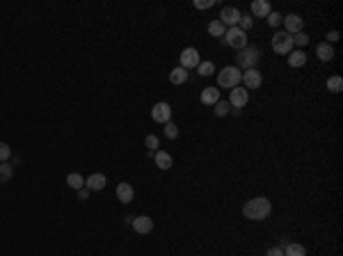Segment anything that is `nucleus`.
I'll return each instance as SVG.
<instances>
[{
  "mask_svg": "<svg viewBox=\"0 0 343 256\" xmlns=\"http://www.w3.org/2000/svg\"><path fill=\"white\" fill-rule=\"evenodd\" d=\"M270 213H272V204L270 199L265 197H254L243 206V215L247 220H254V222H261L265 217H270Z\"/></svg>",
  "mask_w": 343,
  "mask_h": 256,
  "instance_id": "nucleus-1",
  "label": "nucleus"
},
{
  "mask_svg": "<svg viewBox=\"0 0 343 256\" xmlns=\"http://www.w3.org/2000/svg\"><path fill=\"white\" fill-rule=\"evenodd\" d=\"M240 78H243V73L238 66H225L222 71L218 73V89H233V87L240 85Z\"/></svg>",
  "mask_w": 343,
  "mask_h": 256,
  "instance_id": "nucleus-2",
  "label": "nucleus"
},
{
  "mask_svg": "<svg viewBox=\"0 0 343 256\" xmlns=\"http://www.w3.org/2000/svg\"><path fill=\"white\" fill-rule=\"evenodd\" d=\"M258 57H261V51H258L257 46H245L243 51H238V55H236L238 69H245V71H247V69H254Z\"/></svg>",
  "mask_w": 343,
  "mask_h": 256,
  "instance_id": "nucleus-3",
  "label": "nucleus"
},
{
  "mask_svg": "<svg viewBox=\"0 0 343 256\" xmlns=\"http://www.w3.org/2000/svg\"><path fill=\"white\" fill-rule=\"evenodd\" d=\"M222 44H227V46L236 48V51H243L245 46H247V32H243L240 28H229L225 32V37H222Z\"/></svg>",
  "mask_w": 343,
  "mask_h": 256,
  "instance_id": "nucleus-4",
  "label": "nucleus"
},
{
  "mask_svg": "<svg viewBox=\"0 0 343 256\" xmlns=\"http://www.w3.org/2000/svg\"><path fill=\"white\" fill-rule=\"evenodd\" d=\"M272 48H275V53H279V55H288V53H293V37H290L288 32H275V37H272Z\"/></svg>",
  "mask_w": 343,
  "mask_h": 256,
  "instance_id": "nucleus-5",
  "label": "nucleus"
},
{
  "mask_svg": "<svg viewBox=\"0 0 343 256\" xmlns=\"http://www.w3.org/2000/svg\"><path fill=\"white\" fill-rule=\"evenodd\" d=\"M151 119L156 124H163L165 126L167 121H172V108L170 103H156L151 108Z\"/></svg>",
  "mask_w": 343,
  "mask_h": 256,
  "instance_id": "nucleus-6",
  "label": "nucleus"
},
{
  "mask_svg": "<svg viewBox=\"0 0 343 256\" xmlns=\"http://www.w3.org/2000/svg\"><path fill=\"white\" fill-rule=\"evenodd\" d=\"M247 101H250V92H247L245 87L238 85V87L231 89V94H229V105L231 108H238V110H240V108L247 105Z\"/></svg>",
  "mask_w": 343,
  "mask_h": 256,
  "instance_id": "nucleus-7",
  "label": "nucleus"
},
{
  "mask_svg": "<svg viewBox=\"0 0 343 256\" xmlns=\"http://www.w3.org/2000/svg\"><path fill=\"white\" fill-rule=\"evenodd\" d=\"M240 83L245 85V89H247V92H250V89H258V87L263 85V76H261L257 69H247V71L243 73Z\"/></svg>",
  "mask_w": 343,
  "mask_h": 256,
  "instance_id": "nucleus-8",
  "label": "nucleus"
},
{
  "mask_svg": "<svg viewBox=\"0 0 343 256\" xmlns=\"http://www.w3.org/2000/svg\"><path fill=\"white\" fill-rule=\"evenodd\" d=\"M240 16H243V14L238 12L236 7H222V12H220V23H222V26H229V28H236L238 26V21H240Z\"/></svg>",
  "mask_w": 343,
  "mask_h": 256,
  "instance_id": "nucleus-9",
  "label": "nucleus"
},
{
  "mask_svg": "<svg viewBox=\"0 0 343 256\" xmlns=\"http://www.w3.org/2000/svg\"><path fill=\"white\" fill-rule=\"evenodd\" d=\"M199 62H201V57H199L197 48H183V53H181V66H183L185 71L188 69H197Z\"/></svg>",
  "mask_w": 343,
  "mask_h": 256,
  "instance_id": "nucleus-10",
  "label": "nucleus"
},
{
  "mask_svg": "<svg viewBox=\"0 0 343 256\" xmlns=\"http://www.w3.org/2000/svg\"><path fill=\"white\" fill-rule=\"evenodd\" d=\"M106 183H108V178H106V174H101V171H96V174H89V176L85 178V188L89 192L103 190V188H106Z\"/></svg>",
  "mask_w": 343,
  "mask_h": 256,
  "instance_id": "nucleus-11",
  "label": "nucleus"
},
{
  "mask_svg": "<svg viewBox=\"0 0 343 256\" xmlns=\"http://www.w3.org/2000/svg\"><path fill=\"white\" fill-rule=\"evenodd\" d=\"M286 26V30L284 32H288L290 37L293 34H297V32H302V28H304V21L297 16V14H288V16H284V21H282Z\"/></svg>",
  "mask_w": 343,
  "mask_h": 256,
  "instance_id": "nucleus-12",
  "label": "nucleus"
},
{
  "mask_svg": "<svg viewBox=\"0 0 343 256\" xmlns=\"http://www.w3.org/2000/svg\"><path fill=\"white\" fill-rule=\"evenodd\" d=\"M133 229L138 231V233H151L153 231V220L146 215H140V217H133Z\"/></svg>",
  "mask_w": 343,
  "mask_h": 256,
  "instance_id": "nucleus-13",
  "label": "nucleus"
},
{
  "mask_svg": "<svg viewBox=\"0 0 343 256\" xmlns=\"http://www.w3.org/2000/svg\"><path fill=\"white\" fill-rule=\"evenodd\" d=\"M133 197H135V190H133L131 183H119L117 185V199L121 204H131Z\"/></svg>",
  "mask_w": 343,
  "mask_h": 256,
  "instance_id": "nucleus-14",
  "label": "nucleus"
},
{
  "mask_svg": "<svg viewBox=\"0 0 343 256\" xmlns=\"http://www.w3.org/2000/svg\"><path fill=\"white\" fill-rule=\"evenodd\" d=\"M272 9H270V2L268 0H254L252 2V16H257V19H263L268 16Z\"/></svg>",
  "mask_w": 343,
  "mask_h": 256,
  "instance_id": "nucleus-15",
  "label": "nucleus"
},
{
  "mask_svg": "<svg viewBox=\"0 0 343 256\" xmlns=\"http://www.w3.org/2000/svg\"><path fill=\"white\" fill-rule=\"evenodd\" d=\"M218 101H220L218 87H206V89H201V103L204 105H215Z\"/></svg>",
  "mask_w": 343,
  "mask_h": 256,
  "instance_id": "nucleus-16",
  "label": "nucleus"
},
{
  "mask_svg": "<svg viewBox=\"0 0 343 256\" xmlns=\"http://www.w3.org/2000/svg\"><path fill=\"white\" fill-rule=\"evenodd\" d=\"M153 163H156L158 170H170L172 165H174V160H172V156L167 151H156L153 153Z\"/></svg>",
  "mask_w": 343,
  "mask_h": 256,
  "instance_id": "nucleus-17",
  "label": "nucleus"
},
{
  "mask_svg": "<svg viewBox=\"0 0 343 256\" xmlns=\"http://www.w3.org/2000/svg\"><path fill=\"white\" fill-rule=\"evenodd\" d=\"M316 55H318V59H320V62H330L332 57H334V48L330 46V44H318L316 46Z\"/></svg>",
  "mask_w": 343,
  "mask_h": 256,
  "instance_id": "nucleus-18",
  "label": "nucleus"
},
{
  "mask_svg": "<svg viewBox=\"0 0 343 256\" xmlns=\"http://www.w3.org/2000/svg\"><path fill=\"white\" fill-rule=\"evenodd\" d=\"M185 80H188V71H185L183 66H176V69H172L170 71V83L172 85H183Z\"/></svg>",
  "mask_w": 343,
  "mask_h": 256,
  "instance_id": "nucleus-19",
  "label": "nucleus"
},
{
  "mask_svg": "<svg viewBox=\"0 0 343 256\" xmlns=\"http://www.w3.org/2000/svg\"><path fill=\"white\" fill-rule=\"evenodd\" d=\"M288 64L293 69H300V66L307 64V53L304 51H293V55H288Z\"/></svg>",
  "mask_w": 343,
  "mask_h": 256,
  "instance_id": "nucleus-20",
  "label": "nucleus"
},
{
  "mask_svg": "<svg viewBox=\"0 0 343 256\" xmlns=\"http://www.w3.org/2000/svg\"><path fill=\"white\" fill-rule=\"evenodd\" d=\"M282 250H284V256H307V250L297 243H288V245H284Z\"/></svg>",
  "mask_w": 343,
  "mask_h": 256,
  "instance_id": "nucleus-21",
  "label": "nucleus"
},
{
  "mask_svg": "<svg viewBox=\"0 0 343 256\" xmlns=\"http://www.w3.org/2000/svg\"><path fill=\"white\" fill-rule=\"evenodd\" d=\"M66 185H69L71 190H80V188H85V178L80 176L78 171H73V174L66 176Z\"/></svg>",
  "mask_w": 343,
  "mask_h": 256,
  "instance_id": "nucleus-22",
  "label": "nucleus"
},
{
  "mask_svg": "<svg viewBox=\"0 0 343 256\" xmlns=\"http://www.w3.org/2000/svg\"><path fill=\"white\" fill-rule=\"evenodd\" d=\"M225 32H227V28L222 26L218 19L208 23V34H211V37H218V39H222V37H225Z\"/></svg>",
  "mask_w": 343,
  "mask_h": 256,
  "instance_id": "nucleus-23",
  "label": "nucleus"
},
{
  "mask_svg": "<svg viewBox=\"0 0 343 256\" xmlns=\"http://www.w3.org/2000/svg\"><path fill=\"white\" fill-rule=\"evenodd\" d=\"M327 89H330L332 94H341L343 92V78L341 76H332V78H327Z\"/></svg>",
  "mask_w": 343,
  "mask_h": 256,
  "instance_id": "nucleus-24",
  "label": "nucleus"
},
{
  "mask_svg": "<svg viewBox=\"0 0 343 256\" xmlns=\"http://www.w3.org/2000/svg\"><path fill=\"white\" fill-rule=\"evenodd\" d=\"M14 176V167L7 163H0V183H7V181H12Z\"/></svg>",
  "mask_w": 343,
  "mask_h": 256,
  "instance_id": "nucleus-25",
  "label": "nucleus"
},
{
  "mask_svg": "<svg viewBox=\"0 0 343 256\" xmlns=\"http://www.w3.org/2000/svg\"><path fill=\"white\" fill-rule=\"evenodd\" d=\"M197 71H199V76H201V78H208V76H213V73H215V64H213V62H199Z\"/></svg>",
  "mask_w": 343,
  "mask_h": 256,
  "instance_id": "nucleus-26",
  "label": "nucleus"
},
{
  "mask_svg": "<svg viewBox=\"0 0 343 256\" xmlns=\"http://www.w3.org/2000/svg\"><path fill=\"white\" fill-rule=\"evenodd\" d=\"M229 110H231V105H229V101H222L220 99L218 103H215V117H227V114H229Z\"/></svg>",
  "mask_w": 343,
  "mask_h": 256,
  "instance_id": "nucleus-27",
  "label": "nucleus"
},
{
  "mask_svg": "<svg viewBox=\"0 0 343 256\" xmlns=\"http://www.w3.org/2000/svg\"><path fill=\"white\" fill-rule=\"evenodd\" d=\"M265 19H268V26H270V28H277V26H282L284 16H282L279 12H270L268 16H265Z\"/></svg>",
  "mask_w": 343,
  "mask_h": 256,
  "instance_id": "nucleus-28",
  "label": "nucleus"
},
{
  "mask_svg": "<svg viewBox=\"0 0 343 256\" xmlns=\"http://www.w3.org/2000/svg\"><path fill=\"white\" fill-rule=\"evenodd\" d=\"M165 138H170V140L178 138V126L174 124V121H167L165 124Z\"/></svg>",
  "mask_w": 343,
  "mask_h": 256,
  "instance_id": "nucleus-29",
  "label": "nucleus"
},
{
  "mask_svg": "<svg viewBox=\"0 0 343 256\" xmlns=\"http://www.w3.org/2000/svg\"><path fill=\"white\" fill-rule=\"evenodd\" d=\"M252 26H254V21H252V16H250V14H243V16H240V21H238V28H240L243 32H247V30H250Z\"/></svg>",
  "mask_w": 343,
  "mask_h": 256,
  "instance_id": "nucleus-30",
  "label": "nucleus"
},
{
  "mask_svg": "<svg viewBox=\"0 0 343 256\" xmlns=\"http://www.w3.org/2000/svg\"><path fill=\"white\" fill-rule=\"evenodd\" d=\"M158 144H160V140L156 138V135H146V138H144V146L149 149V151H156Z\"/></svg>",
  "mask_w": 343,
  "mask_h": 256,
  "instance_id": "nucleus-31",
  "label": "nucleus"
},
{
  "mask_svg": "<svg viewBox=\"0 0 343 256\" xmlns=\"http://www.w3.org/2000/svg\"><path fill=\"white\" fill-rule=\"evenodd\" d=\"M307 44H309V37H307V34L304 32H297V34H293V46H307Z\"/></svg>",
  "mask_w": 343,
  "mask_h": 256,
  "instance_id": "nucleus-32",
  "label": "nucleus"
},
{
  "mask_svg": "<svg viewBox=\"0 0 343 256\" xmlns=\"http://www.w3.org/2000/svg\"><path fill=\"white\" fill-rule=\"evenodd\" d=\"M9 158H12V149H9V144L0 142V163H7Z\"/></svg>",
  "mask_w": 343,
  "mask_h": 256,
  "instance_id": "nucleus-33",
  "label": "nucleus"
},
{
  "mask_svg": "<svg viewBox=\"0 0 343 256\" xmlns=\"http://www.w3.org/2000/svg\"><path fill=\"white\" fill-rule=\"evenodd\" d=\"M215 5V0H195V7L197 9H208V7Z\"/></svg>",
  "mask_w": 343,
  "mask_h": 256,
  "instance_id": "nucleus-34",
  "label": "nucleus"
},
{
  "mask_svg": "<svg viewBox=\"0 0 343 256\" xmlns=\"http://www.w3.org/2000/svg\"><path fill=\"white\" fill-rule=\"evenodd\" d=\"M265 256H284V250H282V247H270Z\"/></svg>",
  "mask_w": 343,
  "mask_h": 256,
  "instance_id": "nucleus-35",
  "label": "nucleus"
},
{
  "mask_svg": "<svg viewBox=\"0 0 343 256\" xmlns=\"http://www.w3.org/2000/svg\"><path fill=\"white\" fill-rule=\"evenodd\" d=\"M330 41H339V32H337V30L327 32V41H325V44H330Z\"/></svg>",
  "mask_w": 343,
  "mask_h": 256,
  "instance_id": "nucleus-36",
  "label": "nucleus"
},
{
  "mask_svg": "<svg viewBox=\"0 0 343 256\" xmlns=\"http://www.w3.org/2000/svg\"><path fill=\"white\" fill-rule=\"evenodd\" d=\"M78 197L83 199V201H85V199L89 197V190H87V188H80V190H78Z\"/></svg>",
  "mask_w": 343,
  "mask_h": 256,
  "instance_id": "nucleus-37",
  "label": "nucleus"
}]
</instances>
